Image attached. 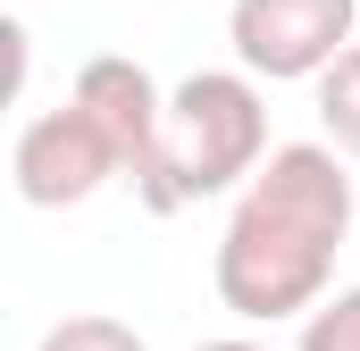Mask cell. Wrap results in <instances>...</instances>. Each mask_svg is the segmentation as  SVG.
Segmentation results:
<instances>
[{"mask_svg": "<svg viewBox=\"0 0 360 351\" xmlns=\"http://www.w3.org/2000/svg\"><path fill=\"white\" fill-rule=\"evenodd\" d=\"M352 243V159L335 143H276L226 209L210 251V284L243 326L310 318L335 284V251Z\"/></svg>", "mask_w": 360, "mask_h": 351, "instance_id": "cell-1", "label": "cell"}, {"mask_svg": "<svg viewBox=\"0 0 360 351\" xmlns=\"http://www.w3.org/2000/svg\"><path fill=\"white\" fill-rule=\"evenodd\" d=\"M269 100L243 67H193L168 92V117H160V143H151V168L134 176L143 209L151 218H176L193 201H218V192H243L252 176L269 168Z\"/></svg>", "mask_w": 360, "mask_h": 351, "instance_id": "cell-2", "label": "cell"}, {"mask_svg": "<svg viewBox=\"0 0 360 351\" xmlns=\"http://www.w3.org/2000/svg\"><path fill=\"white\" fill-rule=\"evenodd\" d=\"M360 0H235L226 42L252 84H319L352 51Z\"/></svg>", "mask_w": 360, "mask_h": 351, "instance_id": "cell-3", "label": "cell"}, {"mask_svg": "<svg viewBox=\"0 0 360 351\" xmlns=\"http://www.w3.org/2000/svg\"><path fill=\"white\" fill-rule=\"evenodd\" d=\"M8 176H17V201H25V209H76V201H92L109 176H126V168H117L109 134L92 126L84 109L59 100V109H42V117L17 126Z\"/></svg>", "mask_w": 360, "mask_h": 351, "instance_id": "cell-4", "label": "cell"}, {"mask_svg": "<svg viewBox=\"0 0 360 351\" xmlns=\"http://www.w3.org/2000/svg\"><path fill=\"white\" fill-rule=\"evenodd\" d=\"M68 100H76L92 126L109 134V151H117V168H126V176L151 168V143H160L168 92L151 84V67H143V59H117V51L84 59V67H76V84H68Z\"/></svg>", "mask_w": 360, "mask_h": 351, "instance_id": "cell-5", "label": "cell"}, {"mask_svg": "<svg viewBox=\"0 0 360 351\" xmlns=\"http://www.w3.org/2000/svg\"><path fill=\"white\" fill-rule=\"evenodd\" d=\"M319 126H327V143L344 159H360V42L319 76Z\"/></svg>", "mask_w": 360, "mask_h": 351, "instance_id": "cell-6", "label": "cell"}, {"mask_svg": "<svg viewBox=\"0 0 360 351\" xmlns=\"http://www.w3.org/2000/svg\"><path fill=\"white\" fill-rule=\"evenodd\" d=\"M34 351H151L126 318H101V310H76V318H59V326H42V343Z\"/></svg>", "mask_w": 360, "mask_h": 351, "instance_id": "cell-7", "label": "cell"}, {"mask_svg": "<svg viewBox=\"0 0 360 351\" xmlns=\"http://www.w3.org/2000/svg\"><path fill=\"white\" fill-rule=\"evenodd\" d=\"M293 351H360V284L327 293V301L302 318V343Z\"/></svg>", "mask_w": 360, "mask_h": 351, "instance_id": "cell-8", "label": "cell"}, {"mask_svg": "<svg viewBox=\"0 0 360 351\" xmlns=\"http://www.w3.org/2000/svg\"><path fill=\"white\" fill-rule=\"evenodd\" d=\"M193 351H276V343H252V335H210V343H193Z\"/></svg>", "mask_w": 360, "mask_h": 351, "instance_id": "cell-9", "label": "cell"}]
</instances>
